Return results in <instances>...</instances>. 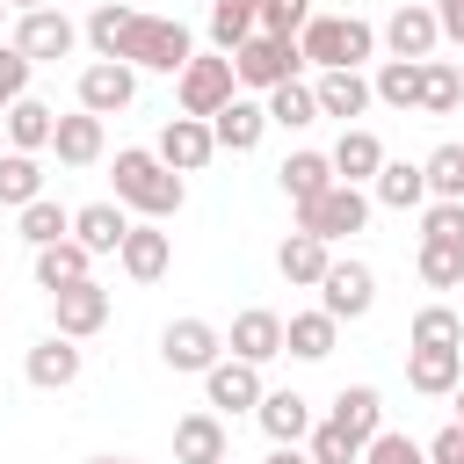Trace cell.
<instances>
[{
	"mask_svg": "<svg viewBox=\"0 0 464 464\" xmlns=\"http://www.w3.org/2000/svg\"><path fill=\"white\" fill-rule=\"evenodd\" d=\"M304 457H312V464H362V442H355L341 420H312V435H304Z\"/></svg>",
	"mask_w": 464,
	"mask_h": 464,
	"instance_id": "ab89813d",
	"label": "cell"
},
{
	"mask_svg": "<svg viewBox=\"0 0 464 464\" xmlns=\"http://www.w3.org/2000/svg\"><path fill=\"white\" fill-rule=\"evenodd\" d=\"M29 65H58V58H72V44H80V22L65 14V7H29V14H14V36H7Z\"/></svg>",
	"mask_w": 464,
	"mask_h": 464,
	"instance_id": "52a82bcc",
	"label": "cell"
},
{
	"mask_svg": "<svg viewBox=\"0 0 464 464\" xmlns=\"http://www.w3.org/2000/svg\"><path fill=\"white\" fill-rule=\"evenodd\" d=\"M420 174H428V203H464V145H457V138L435 145V152L420 160Z\"/></svg>",
	"mask_w": 464,
	"mask_h": 464,
	"instance_id": "8d00e7d4",
	"label": "cell"
},
{
	"mask_svg": "<svg viewBox=\"0 0 464 464\" xmlns=\"http://www.w3.org/2000/svg\"><path fill=\"white\" fill-rule=\"evenodd\" d=\"M94 276V254L65 232V239H51V246H36V290H65V283H87Z\"/></svg>",
	"mask_w": 464,
	"mask_h": 464,
	"instance_id": "f1b7e54d",
	"label": "cell"
},
{
	"mask_svg": "<svg viewBox=\"0 0 464 464\" xmlns=\"http://www.w3.org/2000/svg\"><path fill=\"white\" fill-rule=\"evenodd\" d=\"M312 102H319V116H341V123H348V116H362L377 94H370V80H362L355 65H326V72L312 80Z\"/></svg>",
	"mask_w": 464,
	"mask_h": 464,
	"instance_id": "ffe728a7",
	"label": "cell"
},
{
	"mask_svg": "<svg viewBox=\"0 0 464 464\" xmlns=\"http://www.w3.org/2000/svg\"><path fill=\"white\" fill-rule=\"evenodd\" d=\"M362 225H370V196H362L355 181H334V188H319L312 203H297V232H319L326 246L348 239V232H362Z\"/></svg>",
	"mask_w": 464,
	"mask_h": 464,
	"instance_id": "8992f818",
	"label": "cell"
},
{
	"mask_svg": "<svg viewBox=\"0 0 464 464\" xmlns=\"http://www.w3.org/2000/svg\"><path fill=\"white\" fill-rule=\"evenodd\" d=\"M116 203L167 225V218L188 203V188H181V174H174L152 145H123V152H116Z\"/></svg>",
	"mask_w": 464,
	"mask_h": 464,
	"instance_id": "6da1fadb",
	"label": "cell"
},
{
	"mask_svg": "<svg viewBox=\"0 0 464 464\" xmlns=\"http://www.w3.org/2000/svg\"><path fill=\"white\" fill-rule=\"evenodd\" d=\"M297 51H304V65H362L370 51H377V29L362 22V14H312L304 29H297Z\"/></svg>",
	"mask_w": 464,
	"mask_h": 464,
	"instance_id": "7a4b0ae2",
	"label": "cell"
},
{
	"mask_svg": "<svg viewBox=\"0 0 464 464\" xmlns=\"http://www.w3.org/2000/svg\"><path fill=\"white\" fill-rule=\"evenodd\" d=\"M261 464H312V457H304V450H297V442H276V450H268V457H261Z\"/></svg>",
	"mask_w": 464,
	"mask_h": 464,
	"instance_id": "f907efd6",
	"label": "cell"
},
{
	"mask_svg": "<svg viewBox=\"0 0 464 464\" xmlns=\"http://www.w3.org/2000/svg\"><path fill=\"white\" fill-rule=\"evenodd\" d=\"M232 457V435H225V413H181L174 420V464H225Z\"/></svg>",
	"mask_w": 464,
	"mask_h": 464,
	"instance_id": "2e32d148",
	"label": "cell"
},
{
	"mask_svg": "<svg viewBox=\"0 0 464 464\" xmlns=\"http://www.w3.org/2000/svg\"><path fill=\"white\" fill-rule=\"evenodd\" d=\"M406 341H413V348H464V319H457L450 304H420L413 326H406Z\"/></svg>",
	"mask_w": 464,
	"mask_h": 464,
	"instance_id": "f35d334b",
	"label": "cell"
},
{
	"mask_svg": "<svg viewBox=\"0 0 464 464\" xmlns=\"http://www.w3.org/2000/svg\"><path fill=\"white\" fill-rule=\"evenodd\" d=\"M87 464H138V457H87Z\"/></svg>",
	"mask_w": 464,
	"mask_h": 464,
	"instance_id": "db71d44e",
	"label": "cell"
},
{
	"mask_svg": "<svg viewBox=\"0 0 464 464\" xmlns=\"http://www.w3.org/2000/svg\"><path fill=\"white\" fill-rule=\"evenodd\" d=\"M44 196V167H36V152H0V203L7 210H22V203H36Z\"/></svg>",
	"mask_w": 464,
	"mask_h": 464,
	"instance_id": "d590c367",
	"label": "cell"
},
{
	"mask_svg": "<svg viewBox=\"0 0 464 464\" xmlns=\"http://www.w3.org/2000/svg\"><path fill=\"white\" fill-rule=\"evenodd\" d=\"M261 362H239V355H218L210 370H203V399H210V413H254L261 406Z\"/></svg>",
	"mask_w": 464,
	"mask_h": 464,
	"instance_id": "30bf717a",
	"label": "cell"
},
{
	"mask_svg": "<svg viewBox=\"0 0 464 464\" xmlns=\"http://www.w3.org/2000/svg\"><path fill=\"white\" fill-rule=\"evenodd\" d=\"M232 58V80L239 87H254V94H268V87H283V80H297V65H304V51H297V36H246L239 51H225Z\"/></svg>",
	"mask_w": 464,
	"mask_h": 464,
	"instance_id": "277c9868",
	"label": "cell"
},
{
	"mask_svg": "<svg viewBox=\"0 0 464 464\" xmlns=\"http://www.w3.org/2000/svg\"><path fill=\"white\" fill-rule=\"evenodd\" d=\"M326 420H341V428H348L355 442H370V435L384 428V392H377V384H341V392H334V413H326Z\"/></svg>",
	"mask_w": 464,
	"mask_h": 464,
	"instance_id": "4dcf8cb0",
	"label": "cell"
},
{
	"mask_svg": "<svg viewBox=\"0 0 464 464\" xmlns=\"http://www.w3.org/2000/svg\"><path fill=\"white\" fill-rule=\"evenodd\" d=\"M464 102V80H457V58H420V116H457Z\"/></svg>",
	"mask_w": 464,
	"mask_h": 464,
	"instance_id": "1f68e13d",
	"label": "cell"
},
{
	"mask_svg": "<svg viewBox=\"0 0 464 464\" xmlns=\"http://www.w3.org/2000/svg\"><path fill=\"white\" fill-rule=\"evenodd\" d=\"M435 7V29H442V44H457L464 51V0H428Z\"/></svg>",
	"mask_w": 464,
	"mask_h": 464,
	"instance_id": "681fc988",
	"label": "cell"
},
{
	"mask_svg": "<svg viewBox=\"0 0 464 464\" xmlns=\"http://www.w3.org/2000/svg\"><path fill=\"white\" fill-rule=\"evenodd\" d=\"M420 283H428V290H457V283H464V246L420 239Z\"/></svg>",
	"mask_w": 464,
	"mask_h": 464,
	"instance_id": "7bdbcfd3",
	"label": "cell"
},
{
	"mask_svg": "<svg viewBox=\"0 0 464 464\" xmlns=\"http://www.w3.org/2000/svg\"><path fill=\"white\" fill-rule=\"evenodd\" d=\"M174 94H181V116H218V109L239 94L232 58H225V51H196V58L174 72Z\"/></svg>",
	"mask_w": 464,
	"mask_h": 464,
	"instance_id": "5b68a950",
	"label": "cell"
},
{
	"mask_svg": "<svg viewBox=\"0 0 464 464\" xmlns=\"http://www.w3.org/2000/svg\"><path fill=\"white\" fill-rule=\"evenodd\" d=\"M450 399H457V428H464V377H457V384H450Z\"/></svg>",
	"mask_w": 464,
	"mask_h": 464,
	"instance_id": "816d5d0a",
	"label": "cell"
},
{
	"mask_svg": "<svg viewBox=\"0 0 464 464\" xmlns=\"http://www.w3.org/2000/svg\"><path fill=\"white\" fill-rule=\"evenodd\" d=\"M0 22H7V0H0Z\"/></svg>",
	"mask_w": 464,
	"mask_h": 464,
	"instance_id": "9f6ffc18",
	"label": "cell"
},
{
	"mask_svg": "<svg viewBox=\"0 0 464 464\" xmlns=\"http://www.w3.org/2000/svg\"><path fill=\"white\" fill-rule=\"evenodd\" d=\"M420 239H450V246H464V203H428Z\"/></svg>",
	"mask_w": 464,
	"mask_h": 464,
	"instance_id": "bcb514c9",
	"label": "cell"
},
{
	"mask_svg": "<svg viewBox=\"0 0 464 464\" xmlns=\"http://www.w3.org/2000/svg\"><path fill=\"white\" fill-rule=\"evenodd\" d=\"M225 464H232V457H225Z\"/></svg>",
	"mask_w": 464,
	"mask_h": 464,
	"instance_id": "6f0895ef",
	"label": "cell"
},
{
	"mask_svg": "<svg viewBox=\"0 0 464 464\" xmlns=\"http://www.w3.org/2000/svg\"><path fill=\"white\" fill-rule=\"evenodd\" d=\"M326 160H334V181H355V188H362V181L384 167V145H377V130L348 123V130L334 138V152H326Z\"/></svg>",
	"mask_w": 464,
	"mask_h": 464,
	"instance_id": "83f0119b",
	"label": "cell"
},
{
	"mask_svg": "<svg viewBox=\"0 0 464 464\" xmlns=\"http://www.w3.org/2000/svg\"><path fill=\"white\" fill-rule=\"evenodd\" d=\"M51 319H58L65 341H87V334L109 326V290H102L94 276H87V283H65V290H51Z\"/></svg>",
	"mask_w": 464,
	"mask_h": 464,
	"instance_id": "4fadbf2b",
	"label": "cell"
},
{
	"mask_svg": "<svg viewBox=\"0 0 464 464\" xmlns=\"http://www.w3.org/2000/svg\"><path fill=\"white\" fill-rule=\"evenodd\" d=\"M22 370H29V384H36V392H65V384H80V341L44 334V341L22 355Z\"/></svg>",
	"mask_w": 464,
	"mask_h": 464,
	"instance_id": "d6986e66",
	"label": "cell"
},
{
	"mask_svg": "<svg viewBox=\"0 0 464 464\" xmlns=\"http://www.w3.org/2000/svg\"><path fill=\"white\" fill-rule=\"evenodd\" d=\"M254 420H261L268 442H304V435H312V399H304V392H261Z\"/></svg>",
	"mask_w": 464,
	"mask_h": 464,
	"instance_id": "4316f807",
	"label": "cell"
},
{
	"mask_svg": "<svg viewBox=\"0 0 464 464\" xmlns=\"http://www.w3.org/2000/svg\"><path fill=\"white\" fill-rule=\"evenodd\" d=\"M261 109H268V123H283V130H312V123H319V102H312V87H304V80L268 87V94H261Z\"/></svg>",
	"mask_w": 464,
	"mask_h": 464,
	"instance_id": "e575fe53",
	"label": "cell"
},
{
	"mask_svg": "<svg viewBox=\"0 0 464 464\" xmlns=\"http://www.w3.org/2000/svg\"><path fill=\"white\" fill-rule=\"evenodd\" d=\"M174 174H203L210 160H218V138H210V116H167V130H160V145H152Z\"/></svg>",
	"mask_w": 464,
	"mask_h": 464,
	"instance_id": "7c38bea8",
	"label": "cell"
},
{
	"mask_svg": "<svg viewBox=\"0 0 464 464\" xmlns=\"http://www.w3.org/2000/svg\"><path fill=\"white\" fill-rule=\"evenodd\" d=\"M130 22H138V7H123V0H102L94 14H87V44H94V58H116L123 51V36H130Z\"/></svg>",
	"mask_w": 464,
	"mask_h": 464,
	"instance_id": "74e56055",
	"label": "cell"
},
{
	"mask_svg": "<svg viewBox=\"0 0 464 464\" xmlns=\"http://www.w3.org/2000/svg\"><path fill=\"white\" fill-rule=\"evenodd\" d=\"M457 80H464V58H457Z\"/></svg>",
	"mask_w": 464,
	"mask_h": 464,
	"instance_id": "11a10c76",
	"label": "cell"
},
{
	"mask_svg": "<svg viewBox=\"0 0 464 464\" xmlns=\"http://www.w3.org/2000/svg\"><path fill=\"white\" fill-rule=\"evenodd\" d=\"M276 181H283V196H290V203H312L319 188H334V160L304 145V152H290V160L276 167Z\"/></svg>",
	"mask_w": 464,
	"mask_h": 464,
	"instance_id": "d6a6232c",
	"label": "cell"
},
{
	"mask_svg": "<svg viewBox=\"0 0 464 464\" xmlns=\"http://www.w3.org/2000/svg\"><path fill=\"white\" fill-rule=\"evenodd\" d=\"M370 94H377L384 109H413V102H420V58H384V65L370 72Z\"/></svg>",
	"mask_w": 464,
	"mask_h": 464,
	"instance_id": "836d02e7",
	"label": "cell"
},
{
	"mask_svg": "<svg viewBox=\"0 0 464 464\" xmlns=\"http://www.w3.org/2000/svg\"><path fill=\"white\" fill-rule=\"evenodd\" d=\"M123 232H130V210L109 196V203H80L72 210V239L87 246V254H116L123 246Z\"/></svg>",
	"mask_w": 464,
	"mask_h": 464,
	"instance_id": "d4e9b609",
	"label": "cell"
},
{
	"mask_svg": "<svg viewBox=\"0 0 464 464\" xmlns=\"http://www.w3.org/2000/svg\"><path fill=\"white\" fill-rule=\"evenodd\" d=\"M225 348H232L239 362H276V355H283V312L246 304V312L232 319V334H225Z\"/></svg>",
	"mask_w": 464,
	"mask_h": 464,
	"instance_id": "e0dca14e",
	"label": "cell"
},
{
	"mask_svg": "<svg viewBox=\"0 0 464 464\" xmlns=\"http://www.w3.org/2000/svg\"><path fill=\"white\" fill-rule=\"evenodd\" d=\"M457 377H464V348H413L406 341V384L420 399H450Z\"/></svg>",
	"mask_w": 464,
	"mask_h": 464,
	"instance_id": "44dd1931",
	"label": "cell"
},
{
	"mask_svg": "<svg viewBox=\"0 0 464 464\" xmlns=\"http://www.w3.org/2000/svg\"><path fill=\"white\" fill-rule=\"evenodd\" d=\"M29 7H51V0H7V14H29Z\"/></svg>",
	"mask_w": 464,
	"mask_h": 464,
	"instance_id": "f5cc1de1",
	"label": "cell"
},
{
	"mask_svg": "<svg viewBox=\"0 0 464 464\" xmlns=\"http://www.w3.org/2000/svg\"><path fill=\"white\" fill-rule=\"evenodd\" d=\"M254 7L261 0H210V44L218 51H239L254 36Z\"/></svg>",
	"mask_w": 464,
	"mask_h": 464,
	"instance_id": "60d3db41",
	"label": "cell"
},
{
	"mask_svg": "<svg viewBox=\"0 0 464 464\" xmlns=\"http://www.w3.org/2000/svg\"><path fill=\"white\" fill-rule=\"evenodd\" d=\"M29 72H36V65H29L14 44H0V109H7L14 94H29Z\"/></svg>",
	"mask_w": 464,
	"mask_h": 464,
	"instance_id": "7dc6e473",
	"label": "cell"
},
{
	"mask_svg": "<svg viewBox=\"0 0 464 464\" xmlns=\"http://www.w3.org/2000/svg\"><path fill=\"white\" fill-rule=\"evenodd\" d=\"M116 58H123V65H138V72H181V65L196 58V36H188L174 14H138Z\"/></svg>",
	"mask_w": 464,
	"mask_h": 464,
	"instance_id": "3957f363",
	"label": "cell"
},
{
	"mask_svg": "<svg viewBox=\"0 0 464 464\" xmlns=\"http://www.w3.org/2000/svg\"><path fill=\"white\" fill-rule=\"evenodd\" d=\"M377 36H384V51H392V58H435V44H442V29H435V7H428V0H399V7H392V22H384Z\"/></svg>",
	"mask_w": 464,
	"mask_h": 464,
	"instance_id": "5bb4252c",
	"label": "cell"
},
{
	"mask_svg": "<svg viewBox=\"0 0 464 464\" xmlns=\"http://www.w3.org/2000/svg\"><path fill=\"white\" fill-rule=\"evenodd\" d=\"M304 22H312V0H261L254 7V29L261 36H297Z\"/></svg>",
	"mask_w": 464,
	"mask_h": 464,
	"instance_id": "ee69618b",
	"label": "cell"
},
{
	"mask_svg": "<svg viewBox=\"0 0 464 464\" xmlns=\"http://www.w3.org/2000/svg\"><path fill=\"white\" fill-rule=\"evenodd\" d=\"M370 203H384V210H420V203H428L420 160H384V167L370 174Z\"/></svg>",
	"mask_w": 464,
	"mask_h": 464,
	"instance_id": "cb8c5ba5",
	"label": "cell"
},
{
	"mask_svg": "<svg viewBox=\"0 0 464 464\" xmlns=\"http://www.w3.org/2000/svg\"><path fill=\"white\" fill-rule=\"evenodd\" d=\"M370 304H377V268H370V261H326V276H319V312L362 319Z\"/></svg>",
	"mask_w": 464,
	"mask_h": 464,
	"instance_id": "9c48e42d",
	"label": "cell"
},
{
	"mask_svg": "<svg viewBox=\"0 0 464 464\" xmlns=\"http://www.w3.org/2000/svg\"><path fill=\"white\" fill-rule=\"evenodd\" d=\"M130 102H138V65L94 58V65L80 72V109H87V116H116V109H130Z\"/></svg>",
	"mask_w": 464,
	"mask_h": 464,
	"instance_id": "8fae6325",
	"label": "cell"
},
{
	"mask_svg": "<svg viewBox=\"0 0 464 464\" xmlns=\"http://www.w3.org/2000/svg\"><path fill=\"white\" fill-rule=\"evenodd\" d=\"M362 464H428V450H420L413 435H399V428H377V435L362 442Z\"/></svg>",
	"mask_w": 464,
	"mask_h": 464,
	"instance_id": "f6af8a7d",
	"label": "cell"
},
{
	"mask_svg": "<svg viewBox=\"0 0 464 464\" xmlns=\"http://www.w3.org/2000/svg\"><path fill=\"white\" fill-rule=\"evenodd\" d=\"M51 152H58L65 167H94V160L109 152V130H102V116H87V109L58 116V130H51Z\"/></svg>",
	"mask_w": 464,
	"mask_h": 464,
	"instance_id": "603a6c76",
	"label": "cell"
},
{
	"mask_svg": "<svg viewBox=\"0 0 464 464\" xmlns=\"http://www.w3.org/2000/svg\"><path fill=\"white\" fill-rule=\"evenodd\" d=\"M210 138H218V152H254V145L268 138V109H261L254 94H232V102L210 116Z\"/></svg>",
	"mask_w": 464,
	"mask_h": 464,
	"instance_id": "ac0fdd59",
	"label": "cell"
},
{
	"mask_svg": "<svg viewBox=\"0 0 464 464\" xmlns=\"http://www.w3.org/2000/svg\"><path fill=\"white\" fill-rule=\"evenodd\" d=\"M334 341H341V319H334V312H319V304L283 319V348H290L297 362H326V355H334Z\"/></svg>",
	"mask_w": 464,
	"mask_h": 464,
	"instance_id": "484cf974",
	"label": "cell"
},
{
	"mask_svg": "<svg viewBox=\"0 0 464 464\" xmlns=\"http://www.w3.org/2000/svg\"><path fill=\"white\" fill-rule=\"evenodd\" d=\"M428 450V464H464V428L450 420V428H435V442H420Z\"/></svg>",
	"mask_w": 464,
	"mask_h": 464,
	"instance_id": "c3c4849f",
	"label": "cell"
},
{
	"mask_svg": "<svg viewBox=\"0 0 464 464\" xmlns=\"http://www.w3.org/2000/svg\"><path fill=\"white\" fill-rule=\"evenodd\" d=\"M218 355H225V334H218L210 319H167V334H160V362H167V370L203 377Z\"/></svg>",
	"mask_w": 464,
	"mask_h": 464,
	"instance_id": "ba28073f",
	"label": "cell"
},
{
	"mask_svg": "<svg viewBox=\"0 0 464 464\" xmlns=\"http://www.w3.org/2000/svg\"><path fill=\"white\" fill-rule=\"evenodd\" d=\"M116 261H123V276H130V283H160V276H167V261H174V232H160V218H145V225H130V232H123Z\"/></svg>",
	"mask_w": 464,
	"mask_h": 464,
	"instance_id": "9a60e30c",
	"label": "cell"
},
{
	"mask_svg": "<svg viewBox=\"0 0 464 464\" xmlns=\"http://www.w3.org/2000/svg\"><path fill=\"white\" fill-rule=\"evenodd\" d=\"M326 261H334V246H326L319 232H290V239L276 246V268H283V283H297V290H319Z\"/></svg>",
	"mask_w": 464,
	"mask_h": 464,
	"instance_id": "f546056e",
	"label": "cell"
},
{
	"mask_svg": "<svg viewBox=\"0 0 464 464\" xmlns=\"http://www.w3.org/2000/svg\"><path fill=\"white\" fill-rule=\"evenodd\" d=\"M14 218H22V239H29V246H51V239H65V232H72V210H58L51 196H36V203H22Z\"/></svg>",
	"mask_w": 464,
	"mask_h": 464,
	"instance_id": "b9f144b4",
	"label": "cell"
},
{
	"mask_svg": "<svg viewBox=\"0 0 464 464\" xmlns=\"http://www.w3.org/2000/svg\"><path fill=\"white\" fill-rule=\"evenodd\" d=\"M0 116H7V145H14V152H51V130H58V109H51V102L14 94Z\"/></svg>",
	"mask_w": 464,
	"mask_h": 464,
	"instance_id": "7402d4cb",
	"label": "cell"
}]
</instances>
